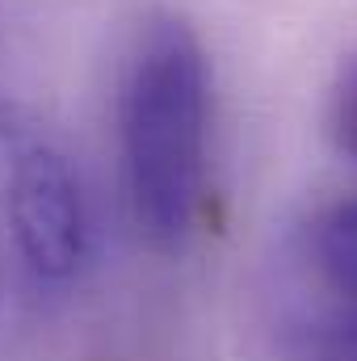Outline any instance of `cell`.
<instances>
[{"mask_svg":"<svg viewBox=\"0 0 357 361\" xmlns=\"http://www.w3.org/2000/svg\"><path fill=\"white\" fill-rule=\"evenodd\" d=\"M210 63L181 13H156L118 85V156L131 223L156 252H181L206 206Z\"/></svg>","mask_w":357,"mask_h":361,"instance_id":"1","label":"cell"},{"mask_svg":"<svg viewBox=\"0 0 357 361\" xmlns=\"http://www.w3.org/2000/svg\"><path fill=\"white\" fill-rule=\"evenodd\" d=\"M4 223L21 269L38 286H68L92 261V206L63 147L21 135L4 164Z\"/></svg>","mask_w":357,"mask_h":361,"instance_id":"2","label":"cell"},{"mask_svg":"<svg viewBox=\"0 0 357 361\" xmlns=\"http://www.w3.org/2000/svg\"><path fill=\"white\" fill-rule=\"evenodd\" d=\"M311 257L328 290L357 307V197H345L320 214L311 231Z\"/></svg>","mask_w":357,"mask_h":361,"instance_id":"3","label":"cell"},{"mask_svg":"<svg viewBox=\"0 0 357 361\" xmlns=\"http://www.w3.org/2000/svg\"><path fill=\"white\" fill-rule=\"evenodd\" d=\"M328 135L349 160H357V55L345 59L337 72L332 101H328Z\"/></svg>","mask_w":357,"mask_h":361,"instance_id":"4","label":"cell"},{"mask_svg":"<svg viewBox=\"0 0 357 361\" xmlns=\"http://www.w3.org/2000/svg\"><path fill=\"white\" fill-rule=\"evenodd\" d=\"M315 361H357V307L332 319V328L320 336Z\"/></svg>","mask_w":357,"mask_h":361,"instance_id":"5","label":"cell"}]
</instances>
